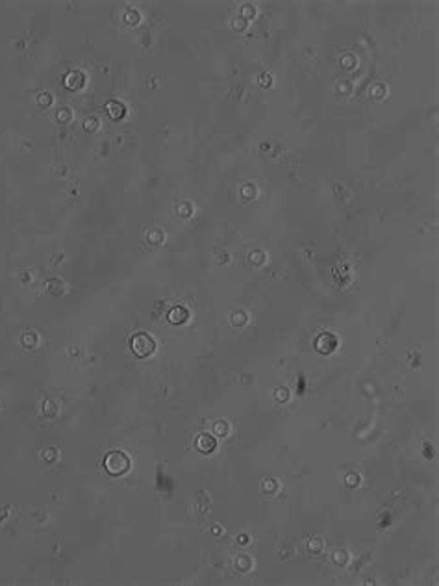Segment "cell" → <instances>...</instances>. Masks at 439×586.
Wrapping results in <instances>:
<instances>
[{
    "instance_id": "obj_1",
    "label": "cell",
    "mask_w": 439,
    "mask_h": 586,
    "mask_svg": "<svg viewBox=\"0 0 439 586\" xmlns=\"http://www.w3.org/2000/svg\"><path fill=\"white\" fill-rule=\"evenodd\" d=\"M134 349H136V352L139 357H145V354H149V352L152 351V342H150L147 336H137V338L134 340Z\"/></svg>"
}]
</instances>
